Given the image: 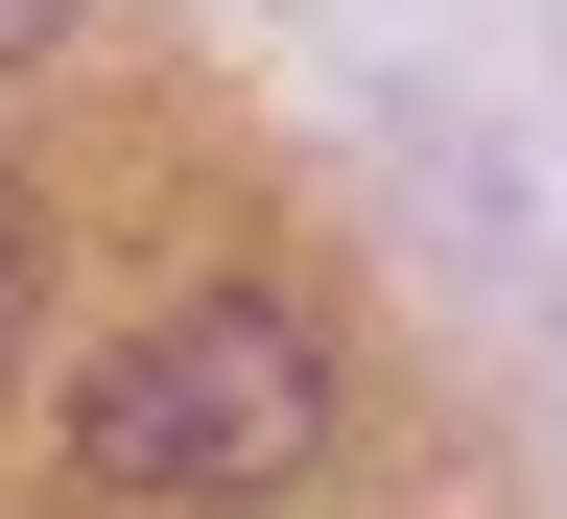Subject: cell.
Here are the masks:
<instances>
[{
  "instance_id": "cell-1",
  "label": "cell",
  "mask_w": 567,
  "mask_h": 519,
  "mask_svg": "<svg viewBox=\"0 0 567 519\" xmlns=\"http://www.w3.org/2000/svg\"><path fill=\"white\" fill-rule=\"evenodd\" d=\"M308 425H331V354H308V308H260V283H213V308H166L142 354L71 378L95 496H284Z\"/></svg>"
},
{
  "instance_id": "cell-2",
  "label": "cell",
  "mask_w": 567,
  "mask_h": 519,
  "mask_svg": "<svg viewBox=\"0 0 567 519\" xmlns=\"http://www.w3.org/2000/svg\"><path fill=\"white\" fill-rule=\"evenodd\" d=\"M24 283H48V237H24V189H0V354H24Z\"/></svg>"
},
{
  "instance_id": "cell-3",
  "label": "cell",
  "mask_w": 567,
  "mask_h": 519,
  "mask_svg": "<svg viewBox=\"0 0 567 519\" xmlns=\"http://www.w3.org/2000/svg\"><path fill=\"white\" fill-rule=\"evenodd\" d=\"M48 24H71V0H0V71H24V48H48Z\"/></svg>"
}]
</instances>
